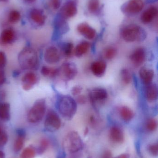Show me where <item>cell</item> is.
I'll return each instance as SVG.
<instances>
[{
	"instance_id": "obj_4",
	"label": "cell",
	"mask_w": 158,
	"mask_h": 158,
	"mask_svg": "<svg viewBox=\"0 0 158 158\" xmlns=\"http://www.w3.org/2000/svg\"><path fill=\"white\" fill-rule=\"evenodd\" d=\"M62 145L65 151L70 154H74L83 149V143L77 132L71 131L64 137Z\"/></svg>"
},
{
	"instance_id": "obj_26",
	"label": "cell",
	"mask_w": 158,
	"mask_h": 158,
	"mask_svg": "<svg viewBox=\"0 0 158 158\" xmlns=\"http://www.w3.org/2000/svg\"><path fill=\"white\" fill-rule=\"evenodd\" d=\"M91 44L87 41H83L77 45L74 50L75 56L80 57L86 54L90 49Z\"/></svg>"
},
{
	"instance_id": "obj_22",
	"label": "cell",
	"mask_w": 158,
	"mask_h": 158,
	"mask_svg": "<svg viewBox=\"0 0 158 158\" xmlns=\"http://www.w3.org/2000/svg\"><path fill=\"white\" fill-rule=\"evenodd\" d=\"M30 17L32 21L38 26H43L45 23V15L40 9H32L30 13Z\"/></svg>"
},
{
	"instance_id": "obj_19",
	"label": "cell",
	"mask_w": 158,
	"mask_h": 158,
	"mask_svg": "<svg viewBox=\"0 0 158 158\" xmlns=\"http://www.w3.org/2000/svg\"><path fill=\"white\" fill-rule=\"evenodd\" d=\"M106 68V63L105 61H97L92 64L91 69L95 76L101 77L105 75Z\"/></svg>"
},
{
	"instance_id": "obj_16",
	"label": "cell",
	"mask_w": 158,
	"mask_h": 158,
	"mask_svg": "<svg viewBox=\"0 0 158 158\" xmlns=\"http://www.w3.org/2000/svg\"><path fill=\"white\" fill-rule=\"evenodd\" d=\"M146 56L145 50L144 48L141 47L135 49L130 56V58L135 65L138 66L143 64L145 61Z\"/></svg>"
},
{
	"instance_id": "obj_20",
	"label": "cell",
	"mask_w": 158,
	"mask_h": 158,
	"mask_svg": "<svg viewBox=\"0 0 158 158\" xmlns=\"http://www.w3.org/2000/svg\"><path fill=\"white\" fill-rule=\"evenodd\" d=\"M145 97L147 101L152 102L156 101L158 98V87L156 83H151L146 85Z\"/></svg>"
},
{
	"instance_id": "obj_17",
	"label": "cell",
	"mask_w": 158,
	"mask_h": 158,
	"mask_svg": "<svg viewBox=\"0 0 158 158\" xmlns=\"http://www.w3.org/2000/svg\"><path fill=\"white\" fill-rule=\"evenodd\" d=\"M26 133L23 129H19L17 131V135L13 144V149L15 153L22 150L25 144Z\"/></svg>"
},
{
	"instance_id": "obj_38",
	"label": "cell",
	"mask_w": 158,
	"mask_h": 158,
	"mask_svg": "<svg viewBox=\"0 0 158 158\" xmlns=\"http://www.w3.org/2000/svg\"><path fill=\"white\" fill-rule=\"evenodd\" d=\"M6 63V57L5 54L3 52L0 51V69H3L5 67Z\"/></svg>"
},
{
	"instance_id": "obj_15",
	"label": "cell",
	"mask_w": 158,
	"mask_h": 158,
	"mask_svg": "<svg viewBox=\"0 0 158 158\" xmlns=\"http://www.w3.org/2000/svg\"><path fill=\"white\" fill-rule=\"evenodd\" d=\"M78 31L84 38L89 40L94 39L96 35V31L86 23H82L77 27Z\"/></svg>"
},
{
	"instance_id": "obj_48",
	"label": "cell",
	"mask_w": 158,
	"mask_h": 158,
	"mask_svg": "<svg viewBox=\"0 0 158 158\" xmlns=\"http://www.w3.org/2000/svg\"><path fill=\"white\" fill-rule=\"evenodd\" d=\"M26 1H28V2H32V1H34V0H26Z\"/></svg>"
},
{
	"instance_id": "obj_44",
	"label": "cell",
	"mask_w": 158,
	"mask_h": 158,
	"mask_svg": "<svg viewBox=\"0 0 158 158\" xmlns=\"http://www.w3.org/2000/svg\"><path fill=\"white\" fill-rule=\"evenodd\" d=\"M112 158H130V155L127 153H123Z\"/></svg>"
},
{
	"instance_id": "obj_47",
	"label": "cell",
	"mask_w": 158,
	"mask_h": 158,
	"mask_svg": "<svg viewBox=\"0 0 158 158\" xmlns=\"http://www.w3.org/2000/svg\"><path fill=\"white\" fill-rule=\"evenodd\" d=\"M8 0H0V2H7Z\"/></svg>"
},
{
	"instance_id": "obj_11",
	"label": "cell",
	"mask_w": 158,
	"mask_h": 158,
	"mask_svg": "<svg viewBox=\"0 0 158 158\" xmlns=\"http://www.w3.org/2000/svg\"><path fill=\"white\" fill-rule=\"evenodd\" d=\"M45 61L50 64H55L60 61V54L55 46H51L45 49Z\"/></svg>"
},
{
	"instance_id": "obj_25",
	"label": "cell",
	"mask_w": 158,
	"mask_h": 158,
	"mask_svg": "<svg viewBox=\"0 0 158 158\" xmlns=\"http://www.w3.org/2000/svg\"><path fill=\"white\" fill-rule=\"evenodd\" d=\"M119 114L122 119L126 123L131 121L135 116L133 111L127 106H123L121 107Z\"/></svg>"
},
{
	"instance_id": "obj_14",
	"label": "cell",
	"mask_w": 158,
	"mask_h": 158,
	"mask_svg": "<svg viewBox=\"0 0 158 158\" xmlns=\"http://www.w3.org/2000/svg\"><path fill=\"white\" fill-rule=\"evenodd\" d=\"M108 93L105 89L103 88H95L90 93V98L91 102L94 104L96 102H102L106 99Z\"/></svg>"
},
{
	"instance_id": "obj_2",
	"label": "cell",
	"mask_w": 158,
	"mask_h": 158,
	"mask_svg": "<svg viewBox=\"0 0 158 158\" xmlns=\"http://www.w3.org/2000/svg\"><path fill=\"white\" fill-rule=\"evenodd\" d=\"M57 108L64 118L70 120L73 118L77 112V102L70 96H62L58 98Z\"/></svg>"
},
{
	"instance_id": "obj_12",
	"label": "cell",
	"mask_w": 158,
	"mask_h": 158,
	"mask_svg": "<svg viewBox=\"0 0 158 158\" xmlns=\"http://www.w3.org/2000/svg\"><path fill=\"white\" fill-rule=\"evenodd\" d=\"M109 136L111 142L117 144L123 143L125 140L123 131L118 126H113L110 128Z\"/></svg>"
},
{
	"instance_id": "obj_42",
	"label": "cell",
	"mask_w": 158,
	"mask_h": 158,
	"mask_svg": "<svg viewBox=\"0 0 158 158\" xmlns=\"http://www.w3.org/2000/svg\"><path fill=\"white\" fill-rule=\"evenodd\" d=\"M101 158H112V154L111 151L109 150L104 151L101 156Z\"/></svg>"
},
{
	"instance_id": "obj_45",
	"label": "cell",
	"mask_w": 158,
	"mask_h": 158,
	"mask_svg": "<svg viewBox=\"0 0 158 158\" xmlns=\"http://www.w3.org/2000/svg\"><path fill=\"white\" fill-rule=\"evenodd\" d=\"M6 97V93L4 91H0V102L2 100H3Z\"/></svg>"
},
{
	"instance_id": "obj_41",
	"label": "cell",
	"mask_w": 158,
	"mask_h": 158,
	"mask_svg": "<svg viewBox=\"0 0 158 158\" xmlns=\"http://www.w3.org/2000/svg\"><path fill=\"white\" fill-rule=\"evenodd\" d=\"M6 81L5 74L2 69H0V86L3 85Z\"/></svg>"
},
{
	"instance_id": "obj_43",
	"label": "cell",
	"mask_w": 158,
	"mask_h": 158,
	"mask_svg": "<svg viewBox=\"0 0 158 158\" xmlns=\"http://www.w3.org/2000/svg\"><path fill=\"white\" fill-rule=\"evenodd\" d=\"M77 102L81 104H85L86 102V99L83 95H79L77 98Z\"/></svg>"
},
{
	"instance_id": "obj_6",
	"label": "cell",
	"mask_w": 158,
	"mask_h": 158,
	"mask_svg": "<svg viewBox=\"0 0 158 158\" xmlns=\"http://www.w3.org/2000/svg\"><path fill=\"white\" fill-rule=\"evenodd\" d=\"M61 126V119L58 114L53 110H48L44 122L45 130L50 132H54L59 130Z\"/></svg>"
},
{
	"instance_id": "obj_40",
	"label": "cell",
	"mask_w": 158,
	"mask_h": 158,
	"mask_svg": "<svg viewBox=\"0 0 158 158\" xmlns=\"http://www.w3.org/2000/svg\"><path fill=\"white\" fill-rule=\"evenodd\" d=\"M52 7L53 9H58L61 6L62 0H51Z\"/></svg>"
},
{
	"instance_id": "obj_34",
	"label": "cell",
	"mask_w": 158,
	"mask_h": 158,
	"mask_svg": "<svg viewBox=\"0 0 158 158\" xmlns=\"http://www.w3.org/2000/svg\"><path fill=\"white\" fill-rule=\"evenodd\" d=\"M20 19V13L19 11L13 10L10 11L8 16V20L12 24L17 23Z\"/></svg>"
},
{
	"instance_id": "obj_1",
	"label": "cell",
	"mask_w": 158,
	"mask_h": 158,
	"mask_svg": "<svg viewBox=\"0 0 158 158\" xmlns=\"http://www.w3.org/2000/svg\"><path fill=\"white\" fill-rule=\"evenodd\" d=\"M18 59L19 66L24 70H36L40 65L38 53L32 47L23 48L19 54Z\"/></svg>"
},
{
	"instance_id": "obj_7",
	"label": "cell",
	"mask_w": 158,
	"mask_h": 158,
	"mask_svg": "<svg viewBox=\"0 0 158 158\" xmlns=\"http://www.w3.org/2000/svg\"><path fill=\"white\" fill-rule=\"evenodd\" d=\"M78 74L77 66L73 63H65L58 69V76L65 81H69L73 80Z\"/></svg>"
},
{
	"instance_id": "obj_21",
	"label": "cell",
	"mask_w": 158,
	"mask_h": 158,
	"mask_svg": "<svg viewBox=\"0 0 158 158\" xmlns=\"http://www.w3.org/2000/svg\"><path fill=\"white\" fill-rule=\"evenodd\" d=\"M15 39V33L11 28H6L2 31L0 35V43L7 44L12 43Z\"/></svg>"
},
{
	"instance_id": "obj_39",
	"label": "cell",
	"mask_w": 158,
	"mask_h": 158,
	"mask_svg": "<svg viewBox=\"0 0 158 158\" xmlns=\"http://www.w3.org/2000/svg\"><path fill=\"white\" fill-rule=\"evenodd\" d=\"M83 90V88L80 85H76L72 87L71 89V94L73 96H78L81 93Z\"/></svg>"
},
{
	"instance_id": "obj_35",
	"label": "cell",
	"mask_w": 158,
	"mask_h": 158,
	"mask_svg": "<svg viewBox=\"0 0 158 158\" xmlns=\"http://www.w3.org/2000/svg\"><path fill=\"white\" fill-rule=\"evenodd\" d=\"M8 135L6 131L0 126V147L5 146L7 143Z\"/></svg>"
},
{
	"instance_id": "obj_13",
	"label": "cell",
	"mask_w": 158,
	"mask_h": 158,
	"mask_svg": "<svg viewBox=\"0 0 158 158\" xmlns=\"http://www.w3.org/2000/svg\"><path fill=\"white\" fill-rule=\"evenodd\" d=\"M39 78L37 74L33 72L26 73L21 79L22 88L25 91L31 90L38 82Z\"/></svg>"
},
{
	"instance_id": "obj_9",
	"label": "cell",
	"mask_w": 158,
	"mask_h": 158,
	"mask_svg": "<svg viewBox=\"0 0 158 158\" xmlns=\"http://www.w3.org/2000/svg\"><path fill=\"white\" fill-rule=\"evenodd\" d=\"M68 30V25L65 21V19L59 15L58 18L56 19L54 21V30L53 34V40H56L60 36L66 33Z\"/></svg>"
},
{
	"instance_id": "obj_24",
	"label": "cell",
	"mask_w": 158,
	"mask_h": 158,
	"mask_svg": "<svg viewBox=\"0 0 158 158\" xmlns=\"http://www.w3.org/2000/svg\"><path fill=\"white\" fill-rule=\"evenodd\" d=\"M10 105L6 102H0V119L8 121L10 119Z\"/></svg>"
},
{
	"instance_id": "obj_28",
	"label": "cell",
	"mask_w": 158,
	"mask_h": 158,
	"mask_svg": "<svg viewBox=\"0 0 158 158\" xmlns=\"http://www.w3.org/2000/svg\"><path fill=\"white\" fill-rule=\"evenodd\" d=\"M37 150L32 146L25 148L21 152V158H34L37 154Z\"/></svg>"
},
{
	"instance_id": "obj_36",
	"label": "cell",
	"mask_w": 158,
	"mask_h": 158,
	"mask_svg": "<svg viewBox=\"0 0 158 158\" xmlns=\"http://www.w3.org/2000/svg\"><path fill=\"white\" fill-rule=\"evenodd\" d=\"M99 7V0H89L88 10L91 13H95L98 10Z\"/></svg>"
},
{
	"instance_id": "obj_31",
	"label": "cell",
	"mask_w": 158,
	"mask_h": 158,
	"mask_svg": "<svg viewBox=\"0 0 158 158\" xmlns=\"http://www.w3.org/2000/svg\"><path fill=\"white\" fill-rule=\"evenodd\" d=\"M121 77L123 83L128 85L132 80V75L130 72L127 69H123L121 71Z\"/></svg>"
},
{
	"instance_id": "obj_23",
	"label": "cell",
	"mask_w": 158,
	"mask_h": 158,
	"mask_svg": "<svg viewBox=\"0 0 158 158\" xmlns=\"http://www.w3.org/2000/svg\"><path fill=\"white\" fill-rule=\"evenodd\" d=\"M139 76L145 85H147L152 82L155 76V73L154 70L152 69H148L144 67L139 70Z\"/></svg>"
},
{
	"instance_id": "obj_10",
	"label": "cell",
	"mask_w": 158,
	"mask_h": 158,
	"mask_svg": "<svg viewBox=\"0 0 158 158\" xmlns=\"http://www.w3.org/2000/svg\"><path fill=\"white\" fill-rule=\"evenodd\" d=\"M144 4L143 0H130L122 6V11L128 14H137L141 12Z\"/></svg>"
},
{
	"instance_id": "obj_30",
	"label": "cell",
	"mask_w": 158,
	"mask_h": 158,
	"mask_svg": "<svg viewBox=\"0 0 158 158\" xmlns=\"http://www.w3.org/2000/svg\"><path fill=\"white\" fill-rule=\"evenodd\" d=\"M50 143L48 139L42 138L40 141L39 147L37 150V153L40 155L44 154L49 148Z\"/></svg>"
},
{
	"instance_id": "obj_46",
	"label": "cell",
	"mask_w": 158,
	"mask_h": 158,
	"mask_svg": "<svg viewBox=\"0 0 158 158\" xmlns=\"http://www.w3.org/2000/svg\"><path fill=\"white\" fill-rule=\"evenodd\" d=\"M0 158H6L4 153L1 150H0Z\"/></svg>"
},
{
	"instance_id": "obj_8",
	"label": "cell",
	"mask_w": 158,
	"mask_h": 158,
	"mask_svg": "<svg viewBox=\"0 0 158 158\" xmlns=\"http://www.w3.org/2000/svg\"><path fill=\"white\" fill-rule=\"evenodd\" d=\"M77 2L76 0H68L60 10V16L64 19L70 18L77 14Z\"/></svg>"
},
{
	"instance_id": "obj_29",
	"label": "cell",
	"mask_w": 158,
	"mask_h": 158,
	"mask_svg": "<svg viewBox=\"0 0 158 158\" xmlns=\"http://www.w3.org/2000/svg\"><path fill=\"white\" fill-rule=\"evenodd\" d=\"M61 50L65 56L69 57L72 54L73 52V44L71 43H65L61 44Z\"/></svg>"
},
{
	"instance_id": "obj_5",
	"label": "cell",
	"mask_w": 158,
	"mask_h": 158,
	"mask_svg": "<svg viewBox=\"0 0 158 158\" xmlns=\"http://www.w3.org/2000/svg\"><path fill=\"white\" fill-rule=\"evenodd\" d=\"M46 111V102L44 98L36 100L27 116L28 121L31 123L40 122L43 118Z\"/></svg>"
},
{
	"instance_id": "obj_3",
	"label": "cell",
	"mask_w": 158,
	"mask_h": 158,
	"mask_svg": "<svg viewBox=\"0 0 158 158\" xmlns=\"http://www.w3.org/2000/svg\"><path fill=\"white\" fill-rule=\"evenodd\" d=\"M122 38L127 42L143 41L147 37L145 31L138 25L131 24L124 27L122 30Z\"/></svg>"
},
{
	"instance_id": "obj_32",
	"label": "cell",
	"mask_w": 158,
	"mask_h": 158,
	"mask_svg": "<svg viewBox=\"0 0 158 158\" xmlns=\"http://www.w3.org/2000/svg\"><path fill=\"white\" fill-rule=\"evenodd\" d=\"M158 127L157 121L155 118H149L147 121L146 128L149 132H154L157 130Z\"/></svg>"
},
{
	"instance_id": "obj_18",
	"label": "cell",
	"mask_w": 158,
	"mask_h": 158,
	"mask_svg": "<svg viewBox=\"0 0 158 158\" xmlns=\"http://www.w3.org/2000/svg\"><path fill=\"white\" fill-rule=\"evenodd\" d=\"M158 14V8L152 6L143 12L141 16V20L144 24H148L156 17Z\"/></svg>"
},
{
	"instance_id": "obj_27",
	"label": "cell",
	"mask_w": 158,
	"mask_h": 158,
	"mask_svg": "<svg viewBox=\"0 0 158 158\" xmlns=\"http://www.w3.org/2000/svg\"><path fill=\"white\" fill-rule=\"evenodd\" d=\"M41 73L46 77L54 78L58 76V69H54L44 66L41 69Z\"/></svg>"
},
{
	"instance_id": "obj_33",
	"label": "cell",
	"mask_w": 158,
	"mask_h": 158,
	"mask_svg": "<svg viewBox=\"0 0 158 158\" xmlns=\"http://www.w3.org/2000/svg\"><path fill=\"white\" fill-rule=\"evenodd\" d=\"M117 53V50L113 47H109L106 49L104 52L105 57L108 60H112Z\"/></svg>"
},
{
	"instance_id": "obj_37",
	"label": "cell",
	"mask_w": 158,
	"mask_h": 158,
	"mask_svg": "<svg viewBox=\"0 0 158 158\" xmlns=\"http://www.w3.org/2000/svg\"><path fill=\"white\" fill-rule=\"evenodd\" d=\"M147 151L150 155L153 156H157L158 155V145L157 143L150 144L147 146Z\"/></svg>"
}]
</instances>
